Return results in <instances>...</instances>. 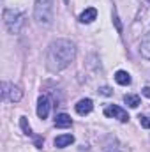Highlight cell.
I'll list each match as a JSON object with an SVG mask.
<instances>
[{"mask_svg":"<svg viewBox=\"0 0 150 152\" xmlns=\"http://www.w3.org/2000/svg\"><path fill=\"white\" fill-rule=\"evenodd\" d=\"M76 57V44L71 39H57L50 44L46 53V66L50 71L58 73L71 66Z\"/></svg>","mask_w":150,"mask_h":152,"instance_id":"6da1fadb","label":"cell"},{"mask_svg":"<svg viewBox=\"0 0 150 152\" xmlns=\"http://www.w3.org/2000/svg\"><path fill=\"white\" fill-rule=\"evenodd\" d=\"M4 25L11 34H18L25 25V14L18 9H5L4 11Z\"/></svg>","mask_w":150,"mask_h":152,"instance_id":"7a4b0ae2","label":"cell"},{"mask_svg":"<svg viewBox=\"0 0 150 152\" xmlns=\"http://www.w3.org/2000/svg\"><path fill=\"white\" fill-rule=\"evenodd\" d=\"M34 16L41 25H50L53 21V0H36Z\"/></svg>","mask_w":150,"mask_h":152,"instance_id":"3957f363","label":"cell"},{"mask_svg":"<svg viewBox=\"0 0 150 152\" xmlns=\"http://www.w3.org/2000/svg\"><path fill=\"white\" fill-rule=\"evenodd\" d=\"M2 96H4V99H7V101H11V103H18V101L21 99L23 92H21L16 85L4 81V83H2Z\"/></svg>","mask_w":150,"mask_h":152,"instance_id":"277c9868","label":"cell"},{"mask_svg":"<svg viewBox=\"0 0 150 152\" xmlns=\"http://www.w3.org/2000/svg\"><path fill=\"white\" fill-rule=\"evenodd\" d=\"M104 115L110 117V118H117V120H120V122H127V120H129L127 112H125L124 108L117 106V104H110V106H106V108H104Z\"/></svg>","mask_w":150,"mask_h":152,"instance_id":"5b68a950","label":"cell"},{"mask_svg":"<svg viewBox=\"0 0 150 152\" xmlns=\"http://www.w3.org/2000/svg\"><path fill=\"white\" fill-rule=\"evenodd\" d=\"M50 113V99L46 96H41L37 99V117L39 118H46Z\"/></svg>","mask_w":150,"mask_h":152,"instance_id":"8992f818","label":"cell"},{"mask_svg":"<svg viewBox=\"0 0 150 152\" xmlns=\"http://www.w3.org/2000/svg\"><path fill=\"white\" fill-rule=\"evenodd\" d=\"M92 108H94L92 99H81V101H78V104H76V113L88 115L90 112H92Z\"/></svg>","mask_w":150,"mask_h":152,"instance_id":"52a82bcc","label":"cell"},{"mask_svg":"<svg viewBox=\"0 0 150 152\" xmlns=\"http://www.w3.org/2000/svg\"><path fill=\"white\" fill-rule=\"evenodd\" d=\"M95 18H97V9L95 7H88V9H85L79 14V21L81 23H92Z\"/></svg>","mask_w":150,"mask_h":152,"instance_id":"ba28073f","label":"cell"},{"mask_svg":"<svg viewBox=\"0 0 150 152\" xmlns=\"http://www.w3.org/2000/svg\"><path fill=\"white\" fill-rule=\"evenodd\" d=\"M55 126H57V127H62V129L71 127V126H73V118L67 113H58L55 117Z\"/></svg>","mask_w":150,"mask_h":152,"instance_id":"9c48e42d","label":"cell"},{"mask_svg":"<svg viewBox=\"0 0 150 152\" xmlns=\"http://www.w3.org/2000/svg\"><path fill=\"white\" fill-rule=\"evenodd\" d=\"M73 142H74L73 134H60V136L55 138V147L57 149H64V147H69Z\"/></svg>","mask_w":150,"mask_h":152,"instance_id":"30bf717a","label":"cell"},{"mask_svg":"<svg viewBox=\"0 0 150 152\" xmlns=\"http://www.w3.org/2000/svg\"><path fill=\"white\" fill-rule=\"evenodd\" d=\"M140 53H141L143 58L150 60V32L145 34V37L141 39V42H140Z\"/></svg>","mask_w":150,"mask_h":152,"instance_id":"8fae6325","label":"cell"},{"mask_svg":"<svg viewBox=\"0 0 150 152\" xmlns=\"http://www.w3.org/2000/svg\"><path fill=\"white\" fill-rule=\"evenodd\" d=\"M115 81H117L118 85L127 87V85H131V75H129L127 71H117V73H115Z\"/></svg>","mask_w":150,"mask_h":152,"instance_id":"7c38bea8","label":"cell"},{"mask_svg":"<svg viewBox=\"0 0 150 152\" xmlns=\"http://www.w3.org/2000/svg\"><path fill=\"white\" fill-rule=\"evenodd\" d=\"M124 103L127 104V106H131V108H138L140 106V96H134V94H125L124 96Z\"/></svg>","mask_w":150,"mask_h":152,"instance_id":"4fadbf2b","label":"cell"},{"mask_svg":"<svg viewBox=\"0 0 150 152\" xmlns=\"http://www.w3.org/2000/svg\"><path fill=\"white\" fill-rule=\"evenodd\" d=\"M20 126H21V129H23V133H25V134H32V127H30V124H28L27 117H21V118H20Z\"/></svg>","mask_w":150,"mask_h":152,"instance_id":"5bb4252c","label":"cell"},{"mask_svg":"<svg viewBox=\"0 0 150 152\" xmlns=\"http://www.w3.org/2000/svg\"><path fill=\"white\" fill-rule=\"evenodd\" d=\"M138 118H140V124H141V127H145V129H150V117L140 115Z\"/></svg>","mask_w":150,"mask_h":152,"instance_id":"9a60e30c","label":"cell"},{"mask_svg":"<svg viewBox=\"0 0 150 152\" xmlns=\"http://www.w3.org/2000/svg\"><path fill=\"white\" fill-rule=\"evenodd\" d=\"M99 92H101V94H104V96H111V90H110L108 87H103V88H101Z\"/></svg>","mask_w":150,"mask_h":152,"instance_id":"2e32d148","label":"cell"},{"mask_svg":"<svg viewBox=\"0 0 150 152\" xmlns=\"http://www.w3.org/2000/svg\"><path fill=\"white\" fill-rule=\"evenodd\" d=\"M106 152H124V151H122L120 147H113V149H111V147H108V149H106Z\"/></svg>","mask_w":150,"mask_h":152,"instance_id":"e0dca14e","label":"cell"},{"mask_svg":"<svg viewBox=\"0 0 150 152\" xmlns=\"http://www.w3.org/2000/svg\"><path fill=\"white\" fill-rule=\"evenodd\" d=\"M36 145H37L39 149L42 147V138H36Z\"/></svg>","mask_w":150,"mask_h":152,"instance_id":"ac0fdd59","label":"cell"},{"mask_svg":"<svg viewBox=\"0 0 150 152\" xmlns=\"http://www.w3.org/2000/svg\"><path fill=\"white\" fill-rule=\"evenodd\" d=\"M143 94H145L147 97H150V87H145V88H143Z\"/></svg>","mask_w":150,"mask_h":152,"instance_id":"d6986e66","label":"cell"}]
</instances>
